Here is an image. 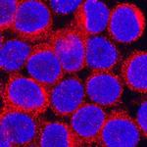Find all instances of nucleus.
Listing matches in <instances>:
<instances>
[{
  "label": "nucleus",
  "mask_w": 147,
  "mask_h": 147,
  "mask_svg": "<svg viewBox=\"0 0 147 147\" xmlns=\"http://www.w3.org/2000/svg\"><path fill=\"white\" fill-rule=\"evenodd\" d=\"M53 19L50 8L42 1H19L17 13L10 32L32 40L45 39L51 34Z\"/></svg>",
  "instance_id": "2"
},
{
  "label": "nucleus",
  "mask_w": 147,
  "mask_h": 147,
  "mask_svg": "<svg viewBox=\"0 0 147 147\" xmlns=\"http://www.w3.org/2000/svg\"><path fill=\"white\" fill-rule=\"evenodd\" d=\"M41 120L39 114L3 105L0 115V134L11 146H34Z\"/></svg>",
  "instance_id": "4"
},
{
  "label": "nucleus",
  "mask_w": 147,
  "mask_h": 147,
  "mask_svg": "<svg viewBox=\"0 0 147 147\" xmlns=\"http://www.w3.org/2000/svg\"><path fill=\"white\" fill-rule=\"evenodd\" d=\"M85 35L73 23L70 27L52 32L45 38L59 58L65 73H77L85 67Z\"/></svg>",
  "instance_id": "3"
},
{
  "label": "nucleus",
  "mask_w": 147,
  "mask_h": 147,
  "mask_svg": "<svg viewBox=\"0 0 147 147\" xmlns=\"http://www.w3.org/2000/svg\"><path fill=\"white\" fill-rule=\"evenodd\" d=\"M144 28V15L134 4L122 3L111 10L107 30L113 41L132 43L141 36Z\"/></svg>",
  "instance_id": "7"
},
{
  "label": "nucleus",
  "mask_w": 147,
  "mask_h": 147,
  "mask_svg": "<svg viewBox=\"0 0 147 147\" xmlns=\"http://www.w3.org/2000/svg\"><path fill=\"white\" fill-rule=\"evenodd\" d=\"M111 10L103 2L86 0L79 7L75 23L85 34H99L108 28Z\"/></svg>",
  "instance_id": "13"
},
{
  "label": "nucleus",
  "mask_w": 147,
  "mask_h": 147,
  "mask_svg": "<svg viewBox=\"0 0 147 147\" xmlns=\"http://www.w3.org/2000/svg\"><path fill=\"white\" fill-rule=\"evenodd\" d=\"M19 1L17 0H2L1 5V32L9 30L14 24V20L17 13Z\"/></svg>",
  "instance_id": "16"
},
{
  "label": "nucleus",
  "mask_w": 147,
  "mask_h": 147,
  "mask_svg": "<svg viewBox=\"0 0 147 147\" xmlns=\"http://www.w3.org/2000/svg\"><path fill=\"white\" fill-rule=\"evenodd\" d=\"M48 101L57 115H71L85 102L84 82L74 73H65L48 88Z\"/></svg>",
  "instance_id": "8"
},
{
  "label": "nucleus",
  "mask_w": 147,
  "mask_h": 147,
  "mask_svg": "<svg viewBox=\"0 0 147 147\" xmlns=\"http://www.w3.org/2000/svg\"><path fill=\"white\" fill-rule=\"evenodd\" d=\"M123 78L131 90L146 93L147 90V54L145 51L134 52L123 65Z\"/></svg>",
  "instance_id": "15"
},
{
  "label": "nucleus",
  "mask_w": 147,
  "mask_h": 147,
  "mask_svg": "<svg viewBox=\"0 0 147 147\" xmlns=\"http://www.w3.org/2000/svg\"><path fill=\"white\" fill-rule=\"evenodd\" d=\"M85 102L102 107L117 104L123 94V84L110 71L93 72L84 82Z\"/></svg>",
  "instance_id": "10"
},
{
  "label": "nucleus",
  "mask_w": 147,
  "mask_h": 147,
  "mask_svg": "<svg viewBox=\"0 0 147 147\" xmlns=\"http://www.w3.org/2000/svg\"><path fill=\"white\" fill-rule=\"evenodd\" d=\"M142 134L136 125L125 112L115 111L108 114L96 145L107 147H134L140 141Z\"/></svg>",
  "instance_id": "6"
},
{
  "label": "nucleus",
  "mask_w": 147,
  "mask_h": 147,
  "mask_svg": "<svg viewBox=\"0 0 147 147\" xmlns=\"http://www.w3.org/2000/svg\"><path fill=\"white\" fill-rule=\"evenodd\" d=\"M1 96L3 105L28 112L40 114L49 107L48 88L20 73L9 74L2 84Z\"/></svg>",
  "instance_id": "1"
},
{
  "label": "nucleus",
  "mask_w": 147,
  "mask_h": 147,
  "mask_svg": "<svg viewBox=\"0 0 147 147\" xmlns=\"http://www.w3.org/2000/svg\"><path fill=\"white\" fill-rule=\"evenodd\" d=\"M38 147H78V141L69 125L58 121L40 122L38 136L35 145Z\"/></svg>",
  "instance_id": "14"
},
{
  "label": "nucleus",
  "mask_w": 147,
  "mask_h": 147,
  "mask_svg": "<svg viewBox=\"0 0 147 147\" xmlns=\"http://www.w3.org/2000/svg\"><path fill=\"white\" fill-rule=\"evenodd\" d=\"M1 32L0 66L4 72L18 73L24 68L34 47L42 40H32L19 36L10 30Z\"/></svg>",
  "instance_id": "11"
},
{
  "label": "nucleus",
  "mask_w": 147,
  "mask_h": 147,
  "mask_svg": "<svg viewBox=\"0 0 147 147\" xmlns=\"http://www.w3.org/2000/svg\"><path fill=\"white\" fill-rule=\"evenodd\" d=\"M108 114L102 106L88 102L71 114L69 127L82 146L96 144Z\"/></svg>",
  "instance_id": "9"
},
{
  "label": "nucleus",
  "mask_w": 147,
  "mask_h": 147,
  "mask_svg": "<svg viewBox=\"0 0 147 147\" xmlns=\"http://www.w3.org/2000/svg\"><path fill=\"white\" fill-rule=\"evenodd\" d=\"M120 59V52L109 35H85V67L93 72L110 71Z\"/></svg>",
  "instance_id": "12"
},
{
  "label": "nucleus",
  "mask_w": 147,
  "mask_h": 147,
  "mask_svg": "<svg viewBox=\"0 0 147 147\" xmlns=\"http://www.w3.org/2000/svg\"><path fill=\"white\" fill-rule=\"evenodd\" d=\"M146 99L144 97L142 99L141 103L139 104V107L137 109V112H136V125H138L139 129H140L142 136L146 137V134H147V113H146Z\"/></svg>",
  "instance_id": "18"
},
{
  "label": "nucleus",
  "mask_w": 147,
  "mask_h": 147,
  "mask_svg": "<svg viewBox=\"0 0 147 147\" xmlns=\"http://www.w3.org/2000/svg\"><path fill=\"white\" fill-rule=\"evenodd\" d=\"M82 2L80 0H77V1H49V6H50L51 10L56 14L59 15H65V14L73 13V12H77L79 7L82 5Z\"/></svg>",
  "instance_id": "17"
},
{
  "label": "nucleus",
  "mask_w": 147,
  "mask_h": 147,
  "mask_svg": "<svg viewBox=\"0 0 147 147\" xmlns=\"http://www.w3.org/2000/svg\"><path fill=\"white\" fill-rule=\"evenodd\" d=\"M18 73L36 80L46 88L55 84L65 74L59 58L45 39L34 47L24 68Z\"/></svg>",
  "instance_id": "5"
}]
</instances>
